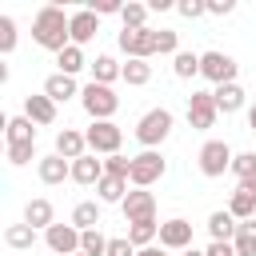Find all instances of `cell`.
Listing matches in <instances>:
<instances>
[{
	"instance_id": "3",
	"label": "cell",
	"mask_w": 256,
	"mask_h": 256,
	"mask_svg": "<svg viewBox=\"0 0 256 256\" xmlns=\"http://www.w3.org/2000/svg\"><path fill=\"white\" fill-rule=\"evenodd\" d=\"M80 104H84V112L92 116V120H112L116 116V108H120V96L108 88V84H84V92H80Z\"/></svg>"
},
{
	"instance_id": "37",
	"label": "cell",
	"mask_w": 256,
	"mask_h": 256,
	"mask_svg": "<svg viewBox=\"0 0 256 256\" xmlns=\"http://www.w3.org/2000/svg\"><path fill=\"white\" fill-rule=\"evenodd\" d=\"M104 176H120V180H128V176H132V156H124V152L108 156V160H104Z\"/></svg>"
},
{
	"instance_id": "26",
	"label": "cell",
	"mask_w": 256,
	"mask_h": 256,
	"mask_svg": "<svg viewBox=\"0 0 256 256\" xmlns=\"http://www.w3.org/2000/svg\"><path fill=\"white\" fill-rule=\"evenodd\" d=\"M4 244H8L12 252H28V248L36 244V228H32V224H8V228H4Z\"/></svg>"
},
{
	"instance_id": "28",
	"label": "cell",
	"mask_w": 256,
	"mask_h": 256,
	"mask_svg": "<svg viewBox=\"0 0 256 256\" xmlns=\"http://www.w3.org/2000/svg\"><path fill=\"white\" fill-rule=\"evenodd\" d=\"M228 212L244 224V220H256V196L252 192H244V188H236L232 192V200H228Z\"/></svg>"
},
{
	"instance_id": "9",
	"label": "cell",
	"mask_w": 256,
	"mask_h": 256,
	"mask_svg": "<svg viewBox=\"0 0 256 256\" xmlns=\"http://www.w3.org/2000/svg\"><path fill=\"white\" fill-rule=\"evenodd\" d=\"M216 120H220L216 96H212V92H192V96H188V124H192L196 132H204V128H216Z\"/></svg>"
},
{
	"instance_id": "38",
	"label": "cell",
	"mask_w": 256,
	"mask_h": 256,
	"mask_svg": "<svg viewBox=\"0 0 256 256\" xmlns=\"http://www.w3.org/2000/svg\"><path fill=\"white\" fill-rule=\"evenodd\" d=\"M156 52H160V56H176V52H180V32L160 28V32H156Z\"/></svg>"
},
{
	"instance_id": "14",
	"label": "cell",
	"mask_w": 256,
	"mask_h": 256,
	"mask_svg": "<svg viewBox=\"0 0 256 256\" xmlns=\"http://www.w3.org/2000/svg\"><path fill=\"white\" fill-rule=\"evenodd\" d=\"M24 224H32L36 232H48V228L56 224V208H52V200H48V196H32V200L24 204Z\"/></svg>"
},
{
	"instance_id": "18",
	"label": "cell",
	"mask_w": 256,
	"mask_h": 256,
	"mask_svg": "<svg viewBox=\"0 0 256 256\" xmlns=\"http://www.w3.org/2000/svg\"><path fill=\"white\" fill-rule=\"evenodd\" d=\"M56 156H64V160H80V156H88V136L84 132H76V128H64V132H56Z\"/></svg>"
},
{
	"instance_id": "44",
	"label": "cell",
	"mask_w": 256,
	"mask_h": 256,
	"mask_svg": "<svg viewBox=\"0 0 256 256\" xmlns=\"http://www.w3.org/2000/svg\"><path fill=\"white\" fill-rule=\"evenodd\" d=\"M204 252H208V256H236V248H232V244H220V240H212Z\"/></svg>"
},
{
	"instance_id": "41",
	"label": "cell",
	"mask_w": 256,
	"mask_h": 256,
	"mask_svg": "<svg viewBox=\"0 0 256 256\" xmlns=\"http://www.w3.org/2000/svg\"><path fill=\"white\" fill-rule=\"evenodd\" d=\"M88 8H92L96 16H120V12H124V4H120V0H92Z\"/></svg>"
},
{
	"instance_id": "48",
	"label": "cell",
	"mask_w": 256,
	"mask_h": 256,
	"mask_svg": "<svg viewBox=\"0 0 256 256\" xmlns=\"http://www.w3.org/2000/svg\"><path fill=\"white\" fill-rule=\"evenodd\" d=\"M248 128L256 132V100H252V108H248Z\"/></svg>"
},
{
	"instance_id": "32",
	"label": "cell",
	"mask_w": 256,
	"mask_h": 256,
	"mask_svg": "<svg viewBox=\"0 0 256 256\" xmlns=\"http://www.w3.org/2000/svg\"><path fill=\"white\" fill-rule=\"evenodd\" d=\"M56 64H60V72H64V76H76V72H80V68L88 64V60H84V48L68 44V48H64L60 56H56Z\"/></svg>"
},
{
	"instance_id": "10",
	"label": "cell",
	"mask_w": 256,
	"mask_h": 256,
	"mask_svg": "<svg viewBox=\"0 0 256 256\" xmlns=\"http://www.w3.org/2000/svg\"><path fill=\"white\" fill-rule=\"evenodd\" d=\"M80 236H84V232L68 220V224H52V228L44 232V244H48L56 256H76V252H80Z\"/></svg>"
},
{
	"instance_id": "33",
	"label": "cell",
	"mask_w": 256,
	"mask_h": 256,
	"mask_svg": "<svg viewBox=\"0 0 256 256\" xmlns=\"http://www.w3.org/2000/svg\"><path fill=\"white\" fill-rule=\"evenodd\" d=\"M80 252H84V256H108V236H104L100 228H88V232L80 236Z\"/></svg>"
},
{
	"instance_id": "42",
	"label": "cell",
	"mask_w": 256,
	"mask_h": 256,
	"mask_svg": "<svg viewBox=\"0 0 256 256\" xmlns=\"http://www.w3.org/2000/svg\"><path fill=\"white\" fill-rule=\"evenodd\" d=\"M108 256H136V244L128 236H116V240H108Z\"/></svg>"
},
{
	"instance_id": "36",
	"label": "cell",
	"mask_w": 256,
	"mask_h": 256,
	"mask_svg": "<svg viewBox=\"0 0 256 256\" xmlns=\"http://www.w3.org/2000/svg\"><path fill=\"white\" fill-rule=\"evenodd\" d=\"M12 52H16V20L0 16V56H12Z\"/></svg>"
},
{
	"instance_id": "39",
	"label": "cell",
	"mask_w": 256,
	"mask_h": 256,
	"mask_svg": "<svg viewBox=\"0 0 256 256\" xmlns=\"http://www.w3.org/2000/svg\"><path fill=\"white\" fill-rule=\"evenodd\" d=\"M232 176H236V180L256 176V152H240V156L232 160Z\"/></svg>"
},
{
	"instance_id": "49",
	"label": "cell",
	"mask_w": 256,
	"mask_h": 256,
	"mask_svg": "<svg viewBox=\"0 0 256 256\" xmlns=\"http://www.w3.org/2000/svg\"><path fill=\"white\" fill-rule=\"evenodd\" d=\"M180 256H208V252H200V248H196V244H192V248H184V252H180Z\"/></svg>"
},
{
	"instance_id": "43",
	"label": "cell",
	"mask_w": 256,
	"mask_h": 256,
	"mask_svg": "<svg viewBox=\"0 0 256 256\" xmlns=\"http://www.w3.org/2000/svg\"><path fill=\"white\" fill-rule=\"evenodd\" d=\"M236 12V0H208V16H228Z\"/></svg>"
},
{
	"instance_id": "11",
	"label": "cell",
	"mask_w": 256,
	"mask_h": 256,
	"mask_svg": "<svg viewBox=\"0 0 256 256\" xmlns=\"http://www.w3.org/2000/svg\"><path fill=\"white\" fill-rule=\"evenodd\" d=\"M120 208H124V220H128V224H136V220H156V196H152L148 188H132Z\"/></svg>"
},
{
	"instance_id": "24",
	"label": "cell",
	"mask_w": 256,
	"mask_h": 256,
	"mask_svg": "<svg viewBox=\"0 0 256 256\" xmlns=\"http://www.w3.org/2000/svg\"><path fill=\"white\" fill-rule=\"evenodd\" d=\"M124 196H128V180H120V176H104L96 184V200L100 204H124Z\"/></svg>"
},
{
	"instance_id": "20",
	"label": "cell",
	"mask_w": 256,
	"mask_h": 256,
	"mask_svg": "<svg viewBox=\"0 0 256 256\" xmlns=\"http://www.w3.org/2000/svg\"><path fill=\"white\" fill-rule=\"evenodd\" d=\"M236 228H240V220H236L228 208H220V212L208 216V236L220 240V244H232V240H236Z\"/></svg>"
},
{
	"instance_id": "22",
	"label": "cell",
	"mask_w": 256,
	"mask_h": 256,
	"mask_svg": "<svg viewBox=\"0 0 256 256\" xmlns=\"http://www.w3.org/2000/svg\"><path fill=\"white\" fill-rule=\"evenodd\" d=\"M212 96H216V108H220V116H232V112H240L244 108V88L240 84H220V88H212Z\"/></svg>"
},
{
	"instance_id": "2",
	"label": "cell",
	"mask_w": 256,
	"mask_h": 256,
	"mask_svg": "<svg viewBox=\"0 0 256 256\" xmlns=\"http://www.w3.org/2000/svg\"><path fill=\"white\" fill-rule=\"evenodd\" d=\"M172 128H176V116H172L168 108H148V112L136 120V140L156 152V148L172 136Z\"/></svg>"
},
{
	"instance_id": "31",
	"label": "cell",
	"mask_w": 256,
	"mask_h": 256,
	"mask_svg": "<svg viewBox=\"0 0 256 256\" xmlns=\"http://www.w3.org/2000/svg\"><path fill=\"white\" fill-rule=\"evenodd\" d=\"M236 256H256V220H244L236 228V240H232Z\"/></svg>"
},
{
	"instance_id": "7",
	"label": "cell",
	"mask_w": 256,
	"mask_h": 256,
	"mask_svg": "<svg viewBox=\"0 0 256 256\" xmlns=\"http://www.w3.org/2000/svg\"><path fill=\"white\" fill-rule=\"evenodd\" d=\"M200 172L208 176V180H216V176H224V172H232V160H236V152L224 144V140H208L204 148H200Z\"/></svg>"
},
{
	"instance_id": "12",
	"label": "cell",
	"mask_w": 256,
	"mask_h": 256,
	"mask_svg": "<svg viewBox=\"0 0 256 256\" xmlns=\"http://www.w3.org/2000/svg\"><path fill=\"white\" fill-rule=\"evenodd\" d=\"M160 248H168V252H184V248H192V224H188L184 216L164 220V224H160Z\"/></svg>"
},
{
	"instance_id": "27",
	"label": "cell",
	"mask_w": 256,
	"mask_h": 256,
	"mask_svg": "<svg viewBox=\"0 0 256 256\" xmlns=\"http://www.w3.org/2000/svg\"><path fill=\"white\" fill-rule=\"evenodd\" d=\"M72 224H76L80 232L100 228V200H80V204L72 208Z\"/></svg>"
},
{
	"instance_id": "47",
	"label": "cell",
	"mask_w": 256,
	"mask_h": 256,
	"mask_svg": "<svg viewBox=\"0 0 256 256\" xmlns=\"http://www.w3.org/2000/svg\"><path fill=\"white\" fill-rule=\"evenodd\" d=\"M240 188H244V192H252V196H256V176H248V180H240Z\"/></svg>"
},
{
	"instance_id": "40",
	"label": "cell",
	"mask_w": 256,
	"mask_h": 256,
	"mask_svg": "<svg viewBox=\"0 0 256 256\" xmlns=\"http://www.w3.org/2000/svg\"><path fill=\"white\" fill-rule=\"evenodd\" d=\"M176 12H180L184 20H200V16H208V0H180Z\"/></svg>"
},
{
	"instance_id": "21",
	"label": "cell",
	"mask_w": 256,
	"mask_h": 256,
	"mask_svg": "<svg viewBox=\"0 0 256 256\" xmlns=\"http://www.w3.org/2000/svg\"><path fill=\"white\" fill-rule=\"evenodd\" d=\"M88 68H92V80H96V84H108V88H112V80L124 76V64H120L116 56H108V52H100Z\"/></svg>"
},
{
	"instance_id": "29",
	"label": "cell",
	"mask_w": 256,
	"mask_h": 256,
	"mask_svg": "<svg viewBox=\"0 0 256 256\" xmlns=\"http://www.w3.org/2000/svg\"><path fill=\"white\" fill-rule=\"evenodd\" d=\"M172 72H176V80H196L200 76V52H176Z\"/></svg>"
},
{
	"instance_id": "25",
	"label": "cell",
	"mask_w": 256,
	"mask_h": 256,
	"mask_svg": "<svg viewBox=\"0 0 256 256\" xmlns=\"http://www.w3.org/2000/svg\"><path fill=\"white\" fill-rule=\"evenodd\" d=\"M128 240L136 244V252L140 248H152L160 240V224L156 220H136V224H128Z\"/></svg>"
},
{
	"instance_id": "46",
	"label": "cell",
	"mask_w": 256,
	"mask_h": 256,
	"mask_svg": "<svg viewBox=\"0 0 256 256\" xmlns=\"http://www.w3.org/2000/svg\"><path fill=\"white\" fill-rule=\"evenodd\" d=\"M148 8H152V12H168V8H172V0H152Z\"/></svg>"
},
{
	"instance_id": "16",
	"label": "cell",
	"mask_w": 256,
	"mask_h": 256,
	"mask_svg": "<svg viewBox=\"0 0 256 256\" xmlns=\"http://www.w3.org/2000/svg\"><path fill=\"white\" fill-rule=\"evenodd\" d=\"M24 116H28L36 128H48V124H56V104H52L44 92H32V96H24Z\"/></svg>"
},
{
	"instance_id": "4",
	"label": "cell",
	"mask_w": 256,
	"mask_h": 256,
	"mask_svg": "<svg viewBox=\"0 0 256 256\" xmlns=\"http://www.w3.org/2000/svg\"><path fill=\"white\" fill-rule=\"evenodd\" d=\"M84 136H88V152H96V156H116L124 144V128H116L112 120H92Z\"/></svg>"
},
{
	"instance_id": "1",
	"label": "cell",
	"mask_w": 256,
	"mask_h": 256,
	"mask_svg": "<svg viewBox=\"0 0 256 256\" xmlns=\"http://www.w3.org/2000/svg\"><path fill=\"white\" fill-rule=\"evenodd\" d=\"M32 40L44 48V52H64L72 44V16L60 8V4H44L36 16H32Z\"/></svg>"
},
{
	"instance_id": "5",
	"label": "cell",
	"mask_w": 256,
	"mask_h": 256,
	"mask_svg": "<svg viewBox=\"0 0 256 256\" xmlns=\"http://www.w3.org/2000/svg\"><path fill=\"white\" fill-rule=\"evenodd\" d=\"M236 72H240V64L228 56V52H200V76L204 80H212L216 88L220 84H236Z\"/></svg>"
},
{
	"instance_id": "13",
	"label": "cell",
	"mask_w": 256,
	"mask_h": 256,
	"mask_svg": "<svg viewBox=\"0 0 256 256\" xmlns=\"http://www.w3.org/2000/svg\"><path fill=\"white\" fill-rule=\"evenodd\" d=\"M36 176H40V184H48V188H56V184H64V180H72V160H64V156H40V164H36Z\"/></svg>"
},
{
	"instance_id": "6",
	"label": "cell",
	"mask_w": 256,
	"mask_h": 256,
	"mask_svg": "<svg viewBox=\"0 0 256 256\" xmlns=\"http://www.w3.org/2000/svg\"><path fill=\"white\" fill-rule=\"evenodd\" d=\"M116 40H120V52L128 60H152L156 56V28H124Z\"/></svg>"
},
{
	"instance_id": "15",
	"label": "cell",
	"mask_w": 256,
	"mask_h": 256,
	"mask_svg": "<svg viewBox=\"0 0 256 256\" xmlns=\"http://www.w3.org/2000/svg\"><path fill=\"white\" fill-rule=\"evenodd\" d=\"M96 32H100V16H96L92 8L72 12V44H76V48L92 44V40H96Z\"/></svg>"
},
{
	"instance_id": "8",
	"label": "cell",
	"mask_w": 256,
	"mask_h": 256,
	"mask_svg": "<svg viewBox=\"0 0 256 256\" xmlns=\"http://www.w3.org/2000/svg\"><path fill=\"white\" fill-rule=\"evenodd\" d=\"M164 156L160 152H152V148H144L140 156H132V176H128V184L132 188H152L160 176H164Z\"/></svg>"
},
{
	"instance_id": "23",
	"label": "cell",
	"mask_w": 256,
	"mask_h": 256,
	"mask_svg": "<svg viewBox=\"0 0 256 256\" xmlns=\"http://www.w3.org/2000/svg\"><path fill=\"white\" fill-rule=\"evenodd\" d=\"M4 140L8 144H36V124L28 116H12V120H4Z\"/></svg>"
},
{
	"instance_id": "30",
	"label": "cell",
	"mask_w": 256,
	"mask_h": 256,
	"mask_svg": "<svg viewBox=\"0 0 256 256\" xmlns=\"http://www.w3.org/2000/svg\"><path fill=\"white\" fill-rule=\"evenodd\" d=\"M128 88H144L152 80V64L148 60H124V76H120Z\"/></svg>"
},
{
	"instance_id": "35",
	"label": "cell",
	"mask_w": 256,
	"mask_h": 256,
	"mask_svg": "<svg viewBox=\"0 0 256 256\" xmlns=\"http://www.w3.org/2000/svg\"><path fill=\"white\" fill-rule=\"evenodd\" d=\"M4 156H8V164H12V168H24L28 160H36V144H8V148H4ZM36 164H40V160H36Z\"/></svg>"
},
{
	"instance_id": "50",
	"label": "cell",
	"mask_w": 256,
	"mask_h": 256,
	"mask_svg": "<svg viewBox=\"0 0 256 256\" xmlns=\"http://www.w3.org/2000/svg\"><path fill=\"white\" fill-rule=\"evenodd\" d=\"M76 256H84V252H76Z\"/></svg>"
},
{
	"instance_id": "19",
	"label": "cell",
	"mask_w": 256,
	"mask_h": 256,
	"mask_svg": "<svg viewBox=\"0 0 256 256\" xmlns=\"http://www.w3.org/2000/svg\"><path fill=\"white\" fill-rule=\"evenodd\" d=\"M72 180H76V184H84V188H96V184L104 180V160H96V152L80 156V160L72 164Z\"/></svg>"
},
{
	"instance_id": "45",
	"label": "cell",
	"mask_w": 256,
	"mask_h": 256,
	"mask_svg": "<svg viewBox=\"0 0 256 256\" xmlns=\"http://www.w3.org/2000/svg\"><path fill=\"white\" fill-rule=\"evenodd\" d=\"M136 256H172V252H168V248H156V244H152V248H140Z\"/></svg>"
},
{
	"instance_id": "34",
	"label": "cell",
	"mask_w": 256,
	"mask_h": 256,
	"mask_svg": "<svg viewBox=\"0 0 256 256\" xmlns=\"http://www.w3.org/2000/svg\"><path fill=\"white\" fill-rule=\"evenodd\" d=\"M148 4H124V12H120V20H124V28H148Z\"/></svg>"
},
{
	"instance_id": "17",
	"label": "cell",
	"mask_w": 256,
	"mask_h": 256,
	"mask_svg": "<svg viewBox=\"0 0 256 256\" xmlns=\"http://www.w3.org/2000/svg\"><path fill=\"white\" fill-rule=\"evenodd\" d=\"M84 88H76V76H64V72H52L48 80H44V96L52 100V104H68L72 96H80Z\"/></svg>"
}]
</instances>
